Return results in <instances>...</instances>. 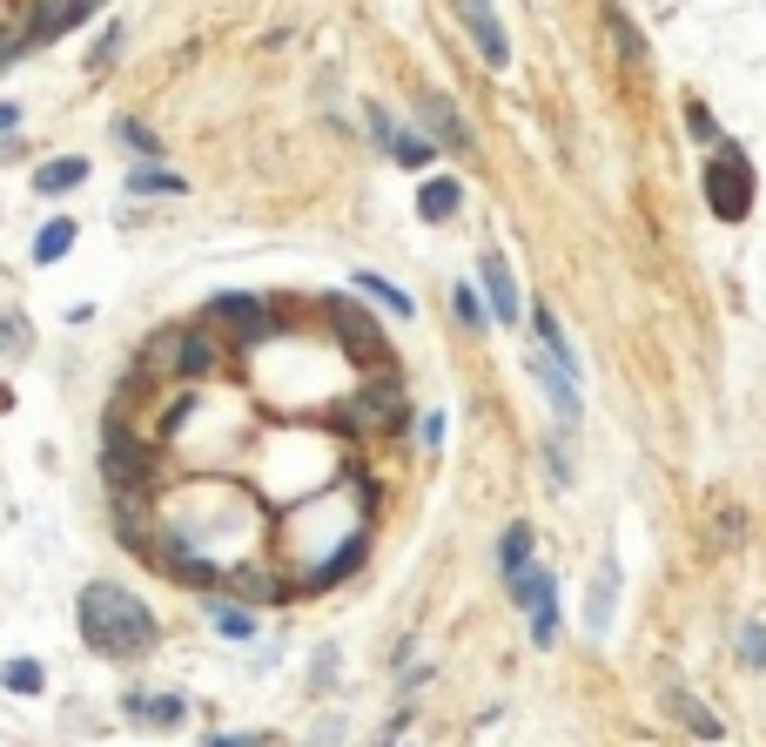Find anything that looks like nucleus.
<instances>
[{"instance_id": "f257e3e1", "label": "nucleus", "mask_w": 766, "mask_h": 747, "mask_svg": "<svg viewBox=\"0 0 766 747\" xmlns=\"http://www.w3.org/2000/svg\"><path fill=\"white\" fill-rule=\"evenodd\" d=\"M74 626H81V640H88V653H101V660H142V653L161 640L155 613L129 593V586H108V579L81 586Z\"/></svg>"}, {"instance_id": "f03ea898", "label": "nucleus", "mask_w": 766, "mask_h": 747, "mask_svg": "<svg viewBox=\"0 0 766 747\" xmlns=\"http://www.w3.org/2000/svg\"><path fill=\"white\" fill-rule=\"evenodd\" d=\"M511 600L532 613V640H538V647H558V579H551L545 566H524V573L511 579Z\"/></svg>"}, {"instance_id": "7ed1b4c3", "label": "nucleus", "mask_w": 766, "mask_h": 747, "mask_svg": "<svg viewBox=\"0 0 766 747\" xmlns=\"http://www.w3.org/2000/svg\"><path fill=\"white\" fill-rule=\"evenodd\" d=\"M726 162H713L706 169V195H713V209L719 216H746V203H753V176H746V162L733 148H719Z\"/></svg>"}, {"instance_id": "20e7f679", "label": "nucleus", "mask_w": 766, "mask_h": 747, "mask_svg": "<svg viewBox=\"0 0 766 747\" xmlns=\"http://www.w3.org/2000/svg\"><path fill=\"white\" fill-rule=\"evenodd\" d=\"M121 714H129L135 727H182V721H189V700H182V694H148V687H135V694H121Z\"/></svg>"}, {"instance_id": "39448f33", "label": "nucleus", "mask_w": 766, "mask_h": 747, "mask_svg": "<svg viewBox=\"0 0 766 747\" xmlns=\"http://www.w3.org/2000/svg\"><path fill=\"white\" fill-rule=\"evenodd\" d=\"M458 8H464V21H471V34H477L484 68H511V41H504V27H498V14H491V0H458Z\"/></svg>"}, {"instance_id": "423d86ee", "label": "nucleus", "mask_w": 766, "mask_h": 747, "mask_svg": "<svg viewBox=\"0 0 766 747\" xmlns=\"http://www.w3.org/2000/svg\"><path fill=\"white\" fill-rule=\"evenodd\" d=\"M209 317H222V324H229L242 344H256V337H269V330H276V324L263 317V297H235V290L209 303Z\"/></svg>"}, {"instance_id": "0eeeda50", "label": "nucleus", "mask_w": 766, "mask_h": 747, "mask_svg": "<svg viewBox=\"0 0 766 747\" xmlns=\"http://www.w3.org/2000/svg\"><path fill=\"white\" fill-rule=\"evenodd\" d=\"M417 115H424V122H430V135H437L443 148H458V155H471V148H477L471 122H464V115H458L451 101H443V95H424V101H417Z\"/></svg>"}, {"instance_id": "6e6552de", "label": "nucleus", "mask_w": 766, "mask_h": 747, "mask_svg": "<svg viewBox=\"0 0 766 747\" xmlns=\"http://www.w3.org/2000/svg\"><path fill=\"white\" fill-rule=\"evenodd\" d=\"M666 707H672V721L693 734V740H726V721L713 714V707H700V694H685V687H672L666 694Z\"/></svg>"}, {"instance_id": "1a4fd4ad", "label": "nucleus", "mask_w": 766, "mask_h": 747, "mask_svg": "<svg viewBox=\"0 0 766 747\" xmlns=\"http://www.w3.org/2000/svg\"><path fill=\"white\" fill-rule=\"evenodd\" d=\"M477 277H484V297H491V317H504V324H518V284H511V269H504V256H477Z\"/></svg>"}, {"instance_id": "9d476101", "label": "nucleus", "mask_w": 766, "mask_h": 747, "mask_svg": "<svg viewBox=\"0 0 766 747\" xmlns=\"http://www.w3.org/2000/svg\"><path fill=\"white\" fill-rule=\"evenodd\" d=\"M343 344L356 350V358H363V364H377V371L390 377V344L377 337V324H370V317H363V310H350V317H343Z\"/></svg>"}, {"instance_id": "9b49d317", "label": "nucleus", "mask_w": 766, "mask_h": 747, "mask_svg": "<svg viewBox=\"0 0 766 747\" xmlns=\"http://www.w3.org/2000/svg\"><path fill=\"white\" fill-rule=\"evenodd\" d=\"M81 182H88V162H81V155H61V162L34 169V195H61V189H81Z\"/></svg>"}, {"instance_id": "f8f14e48", "label": "nucleus", "mask_w": 766, "mask_h": 747, "mask_svg": "<svg viewBox=\"0 0 766 747\" xmlns=\"http://www.w3.org/2000/svg\"><path fill=\"white\" fill-rule=\"evenodd\" d=\"M350 418H377L384 431L403 424V411H397V377H377V390H363V398L350 405Z\"/></svg>"}, {"instance_id": "ddd939ff", "label": "nucleus", "mask_w": 766, "mask_h": 747, "mask_svg": "<svg viewBox=\"0 0 766 747\" xmlns=\"http://www.w3.org/2000/svg\"><path fill=\"white\" fill-rule=\"evenodd\" d=\"M532 566V526H504L498 532V573H504V586Z\"/></svg>"}, {"instance_id": "4468645a", "label": "nucleus", "mask_w": 766, "mask_h": 747, "mask_svg": "<svg viewBox=\"0 0 766 747\" xmlns=\"http://www.w3.org/2000/svg\"><path fill=\"white\" fill-rule=\"evenodd\" d=\"M356 290H363V297H377V303L390 310V317H417V303H411V290H397V284H384V277H377V269H356Z\"/></svg>"}, {"instance_id": "2eb2a0df", "label": "nucleus", "mask_w": 766, "mask_h": 747, "mask_svg": "<svg viewBox=\"0 0 766 747\" xmlns=\"http://www.w3.org/2000/svg\"><path fill=\"white\" fill-rule=\"evenodd\" d=\"M612 586H619V566L605 559L598 579H592V606H585V626H592V634H605V626H612Z\"/></svg>"}, {"instance_id": "dca6fc26", "label": "nucleus", "mask_w": 766, "mask_h": 747, "mask_svg": "<svg viewBox=\"0 0 766 747\" xmlns=\"http://www.w3.org/2000/svg\"><path fill=\"white\" fill-rule=\"evenodd\" d=\"M0 687L21 694V700H34L40 687H48V666H40V660H0Z\"/></svg>"}, {"instance_id": "f3484780", "label": "nucleus", "mask_w": 766, "mask_h": 747, "mask_svg": "<svg viewBox=\"0 0 766 747\" xmlns=\"http://www.w3.org/2000/svg\"><path fill=\"white\" fill-rule=\"evenodd\" d=\"M384 148H390V162H403V169H430V162H437V148H430L424 135H411V129H390Z\"/></svg>"}, {"instance_id": "a211bd4d", "label": "nucleus", "mask_w": 766, "mask_h": 747, "mask_svg": "<svg viewBox=\"0 0 766 747\" xmlns=\"http://www.w3.org/2000/svg\"><path fill=\"white\" fill-rule=\"evenodd\" d=\"M209 626L222 640H256V613L250 606H229V600H209Z\"/></svg>"}, {"instance_id": "6ab92c4d", "label": "nucleus", "mask_w": 766, "mask_h": 747, "mask_svg": "<svg viewBox=\"0 0 766 747\" xmlns=\"http://www.w3.org/2000/svg\"><path fill=\"white\" fill-rule=\"evenodd\" d=\"M68 250H74V222H68V216H54L48 229L34 236V263H61Z\"/></svg>"}, {"instance_id": "aec40b11", "label": "nucleus", "mask_w": 766, "mask_h": 747, "mask_svg": "<svg viewBox=\"0 0 766 747\" xmlns=\"http://www.w3.org/2000/svg\"><path fill=\"white\" fill-rule=\"evenodd\" d=\"M182 189H189L182 176H169V169H155V162L129 169V195H182Z\"/></svg>"}, {"instance_id": "412c9836", "label": "nucleus", "mask_w": 766, "mask_h": 747, "mask_svg": "<svg viewBox=\"0 0 766 747\" xmlns=\"http://www.w3.org/2000/svg\"><path fill=\"white\" fill-rule=\"evenodd\" d=\"M417 209H424L430 222H451V216H458V182H424Z\"/></svg>"}, {"instance_id": "4be33fe9", "label": "nucleus", "mask_w": 766, "mask_h": 747, "mask_svg": "<svg viewBox=\"0 0 766 747\" xmlns=\"http://www.w3.org/2000/svg\"><path fill=\"white\" fill-rule=\"evenodd\" d=\"M114 142H129L135 155H142V162H155V155H161V142L142 129V122H129V115H121V122H114Z\"/></svg>"}, {"instance_id": "5701e85b", "label": "nucleus", "mask_w": 766, "mask_h": 747, "mask_svg": "<svg viewBox=\"0 0 766 747\" xmlns=\"http://www.w3.org/2000/svg\"><path fill=\"white\" fill-rule=\"evenodd\" d=\"M229 593H242V600H276L282 586H276V579H263V573H235V579H229Z\"/></svg>"}, {"instance_id": "b1692460", "label": "nucleus", "mask_w": 766, "mask_h": 747, "mask_svg": "<svg viewBox=\"0 0 766 747\" xmlns=\"http://www.w3.org/2000/svg\"><path fill=\"white\" fill-rule=\"evenodd\" d=\"M451 310H458V324H464V330H484V324H491V317H484V310H477V297H471L464 284L451 290Z\"/></svg>"}, {"instance_id": "393cba45", "label": "nucleus", "mask_w": 766, "mask_h": 747, "mask_svg": "<svg viewBox=\"0 0 766 747\" xmlns=\"http://www.w3.org/2000/svg\"><path fill=\"white\" fill-rule=\"evenodd\" d=\"M612 41H619V55H625V61H632V68H639V61H645V48H639V34H632V21H625V14H619V8H612Z\"/></svg>"}, {"instance_id": "a878e982", "label": "nucleus", "mask_w": 766, "mask_h": 747, "mask_svg": "<svg viewBox=\"0 0 766 747\" xmlns=\"http://www.w3.org/2000/svg\"><path fill=\"white\" fill-rule=\"evenodd\" d=\"M740 653H746V666H766V626H746V634H740Z\"/></svg>"}, {"instance_id": "bb28decb", "label": "nucleus", "mask_w": 766, "mask_h": 747, "mask_svg": "<svg viewBox=\"0 0 766 747\" xmlns=\"http://www.w3.org/2000/svg\"><path fill=\"white\" fill-rule=\"evenodd\" d=\"M202 747H269V740H263V734H209Z\"/></svg>"}, {"instance_id": "cd10ccee", "label": "nucleus", "mask_w": 766, "mask_h": 747, "mask_svg": "<svg viewBox=\"0 0 766 747\" xmlns=\"http://www.w3.org/2000/svg\"><path fill=\"white\" fill-rule=\"evenodd\" d=\"M0 344H8V350H14V358H21V350H27V330H21V324H8V317H0Z\"/></svg>"}, {"instance_id": "c85d7f7f", "label": "nucleus", "mask_w": 766, "mask_h": 747, "mask_svg": "<svg viewBox=\"0 0 766 747\" xmlns=\"http://www.w3.org/2000/svg\"><path fill=\"white\" fill-rule=\"evenodd\" d=\"M14 122H21V108H14V101H0V135H8Z\"/></svg>"}]
</instances>
